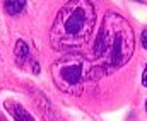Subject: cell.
<instances>
[{
    "mask_svg": "<svg viewBox=\"0 0 147 121\" xmlns=\"http://www.w3.org/2000/svg\"><path fill=\"white\" fill-rule=\"evenodd\" d=\"M134 48L135 36L128 21L116 12H108L94 43V67L98 74L103 77L121 68L132 58Z\"/></svg>",
    "mask_w": 147,
    "mask_h": 121,
    "instance_id": "obj_1",
    "label": "cell"
},
{
    "mask_svg": "<svg viewBox=\"0 0 147 121\" xmlns=\"http://www.w3.org/2000/svg\"><path fill=\"white\" fill-rule=\"evenodd\" d=\"M96 26V10L91 0H69L57 14L50 43L57 51L74 53L84 48Z\"/></svg>",
    "mask_w": 147,
    "mask_h": 121,
    "instance_id": "obj_2",
    "label": "cell"
},
{
    "mask_svg": "<svg viewBox=\"0 0 147 121\" xmlns=\"http://www.w3.org/2000/svg\"><path fill=\"white\" fill-rule=\"evenodd\" d=\"M55 85L70 96H80L89 80H98L99 75L87 58L79 53H67L55 60L50 67Z\"/></svg>",
    "mask_w": 147,
    "mask_h": 121,
    "instance_id": "obj_3",
    "label": "cell"
},
{
    "mask_svg": "<svg viewBox=\"0 0 147 121\" xmlns=\"http://www.w3.org/2000/svg\"><path fill=\"white\" fill-rule=\"evenodd\" d=\"M3 108L7 109V113L12 116L14 121H34V118L31 116V113L19 102H14V101H5L3 102Z\"/></svg>",
    "mask_w": 147,
    "mask_h": 121,
    "instance_id": "obj_4",
    "label": "cell"
},
{
    "mask_svg": "<svg viewBox=\"0 0 147 121\" xmlns=\"http://www.w3.org/2000/svg\"><path fill=\"white\" fill-rule=\"evenodd\" d=\"M26 7V0H5L3 2V9L9 15H17L24 10Z\"/></svg>",
    "mask_w": 147,
    "mask_h": 121,
    "instance_id": "obj_5",
    "label": "cell"
},
{
    "mask_svg": "<svg viewBox=\"0 0 147 121\" xmlns=\"http://www.w3.org/2000/svg\"><path fill=\"white\" fill-rule=\"evenodd\" d=\"M14 55H16L17 63H19V65H22V63H24V60H26V58H28V55H29V46L26 44V41L19 39L17 43H16Z\"/></svg>",
    "mask_w": 147,
    "mask_h": 121,
    "instance_id": "obj_6",
    "label": "cell"
},
{
    "mask_svg": "<svg viewBox=\"0 0 147 121\" xmlns=\"http://www.w3.org/2000/svg\"><path fill=\"white\" fill-rule=\"evenodd\" d=\"M140 39H142V46L147 49V29L142 31V36H140Z\"/></svg>",
    "mask_w": 147,
    "mask_h": 121,
    "instance_id": "obj_7",
    "label": "cell"
},
{
    "mask_svg": "<svg viewBox=\"0 0 147 121\" xmlns=\"http://www.w3.org/2000/svg\"><path fill=\"white\" fill-rule=\"evenodd\" d=\"M142 85L147 87V65H146V68H144V74H142Z\"/></svg>",
    "mask_w": 147,
    "mask_h": 121,
    "instance_id": "obj_8",
    "label": "cell"
},
{
    "mask_svg": "<svg viewBox=\"0 0 147 121\" xmlns=\"http://www.w3.org/2000/svg\"><path fill=\"white\" fill-rule=\"evenodd\" d=\"M146 111H147V101H146Z\"/></svg>",
    "mask_w": 147,
    "mask_h": 121,
    "instance_id": "obj_9",
    "label": "cell"
}]
</instances>
